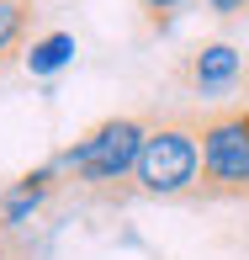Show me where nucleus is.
Listing matches in <instances>:
<instances>
[{"mask_svg":"<svg viewBox=\"0 0 249 260\" xmlns=\"http://www.w3.org/2000/svg\"><path fill=\"white\" fill-rule=\"evenodd\" d=\"M32 75H53V69H64L69 58H75V38L69 32H48L43 43H32Z\"/></svg>","mask_w":249,"mask_h":260,"instance_id":"0eeeda50","label":"nucleus"},{"mask_svg":"<svg viewBox=\"0 0 249 260\" xmlns=\"http://www.w3.org/2000/svg\"><path fill=\"white\" fill-rule=\"evenodd\" d=\"M58 181L64 175L53 170V165H43V170H32V175H21V181H11L6 191H0V229H21V223L32 218L48 197L58 191Z\"/></svg>","mask_w":249,"mask_h":260,"instance_id":"39448f33","label":"nucleus"},{"mask_svg":"<svg viewBox=\"0 0 249 260\" xmlns=\"http://www.w3.org/2000/svg\"><path fill=\"white\" fill-rule=\"evenodd\" d=\"M191 112L201 144L196 202H249V101H212Z\"/></svg>","mask_w":249,"mask_h":260,"instance_id":"7ed1b4c3","label":"nucleus"},{"mask_svg":"<svg viewBox=\"0 0 249 260\" xmlns=\"http://www.w3.org/2000/svg\"><path fill=\"white\" fill-rule=\"evenodd\" d=\"M212 16H249V0H207Z\"/></svg>","mask_w":249,"mask_h":260,"instance_id":"9d476101","label":"nucleus"},{"mask_svg":"<svg viewBox=\"0 0 249 260\" xmlns=\"http://www.w3.org/2000/svg\"><path fill=\"white\" fill-rule=\"evenodd\" d=\"M144 133H149V112L106 117V122H96L90 133H80L69 149H58V154H53V170L117 202V197H127L122 181H133V165H138V149H144Z\"/></svg>","mask_w":249,"mask_h":260,"instance_id":"f03ea898","label":"nucleus"},{"mask_svg":"<svg viewBox=\"0 0 249 260\" xmlns=\"http://www.w3.org/2000/svg\"><path fill=\"white\" fill-rule=\"evenodd\" d=\"M201 181V144H196V112H149V133L138 149L127 197H149V202H196Z\"/></svg>","mask_w":249,"mask_h":260,"instance_id":"f257e3e1","label":"nucleus"},{"mask_svg":"<svg viewBox=\"0 0 249 260\" xmlns=\"http://www.w3.org/2000/svg\"><path fill=\"white\" fill-rule=\"evenodd\" d=\"M0 260H32V250L16 239V229H0Z\"/></svg>","mask_w":249,"mask_h":260,"instance_id":"6e6552de","label":"nucleus"},{"mask_svg":"<svg viewBox=\"0 0 249 260\" xmlns=\"http://www.w3.org/2000/svg\"><path fill=\"white\" fill-rule=\"evenodd\" d=\"M244 69H249V58L233 48V43H201V48H191L181 58V69H175V80H181L191 96L201 101H218V96H228V90H239L244 85Z\"/></svg>","mask_w":249,"mask_h":260,"instance_id":"20e7f679","label":"nucleus"},{"mask_svg":"<svg viewBox=\"0 0 249 260\" xmlns=\"http://www.w3.org/2000/svg\"><path fill=\"white\" fill-rule=\"evenodd\" d=\"M138 6H144V11H149V16H154V21H170V16H175V11H181V6H186V0H138Z\"/></svg>","mask_w":249,"mask_h":260,"instance_id":"1a4fd4ad","label":"nucleus"},{"mask_svg":"<svg viewBox=\"0 0 249 260\" xmlns=\"http://www.w3.org/2000/svg\"><path fill=\"white\" fill-rule=\"evenodd\" d=\"M32 32H38V0H0V80L27 58Z\"/></svg>","mask_w":249,"mask_h":260,"instance_id":"423d86ee","label":"nucleus"}]
</instances>
